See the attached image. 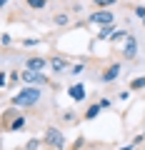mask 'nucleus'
<instances>
[{"mask_svg": "<svg viewBox=\"0 0 145 150\" xmlns=\"http://www.w3.org/2000/svg\"><path fill=\"white\" fill-rule=\"evenodd\" d=\"M23 45H25V48H33V45H40V40L38 38H30V40H23Z\"/></svg>", "mask_w": 145, "mask_h": 150, "instance_id": "nucleus-20", "label": "nucleus"}, {"mask_svg": "<svg viewBox=\"0 0 145 150\" xmlns=\"http://www.w3.org/2000/svg\"><path fill=\"white\" fill-rule=\"evenodd\" d=\"M133 148H135V145L130 143V145H125V148H120V150H133Z\"/></svg>", "mask_w": 145, "mask_h": 150, "instance_id": "nucleus-28", "label": "nucleus"}, {"mask_svg": "<svg viewBox=\"0 0 145 150\" xmlns=\"http://www.w3.org/2000/svg\"><path fill=\"white\" fill-rule=\"evenodd\" d=\"M100 103V108H110V100H108V98H103V100H98Z\"/></svg>", "mask_w": 145, "mask_h": 150, "instance_id": "nucleus-27", "label": "nucleus"}, {"mask_svg": "<svg viewBox=\"0 0 145 150\" xmlns=\"http://www.w3.org/2000/svg\"><path fill=\"white\" fill-rule=\"evenodd\" d=\"M93 3L98 5V10H108V8H110V5H115L118 0H93Z\"/></svg>", "mask_w": 145, "mask_h": 150, "instance_id": "nucleus-16", "label": "nucleus"}, {"mask_svg": "<svg viewBox=\"0 0 145 150\" xmlns=\"http://www.w3.org/2000/svg\"><path fill=\"white\" fill-rule=\"evenodd\" d=\"M0 43H3V45H10L13 38H10V35H3V38H0Z\"/></svg>", "mask_w": 145, "mask_h": 150, "instance_id": "nucleus-24", "label": "nucleus"}, {"mask_svg": "<svg viewBox=\"0 0 145 150\" xmlns=\"http://www.w3.org/2000/svg\"><path fill=\"white\" fill-rule=\"evenodd\" d=\"M68 95L73 98L75 103H83V100H85V85H70L68 88Z\"/></svg>", "mask_w": 145, "mask_h": 150, "instance_id": "nucleus-8", "label": "nucleus"}, {"mask_svg": "<svg viewBox=\"0 0 145 150\" xmlns=\"http://www.w3.org/2000/svg\"><path fill=\"white\" fill-rule=\"evenodd\" d=\"M70 23V18L65 15V13H58V15H55V25H68Z\"/></svg>", "mask_w": 145, "mask_h": 150, "instance_id": "nucleus-18", "label": "nucleus"}, {"mask_svg": "<svg viewBox=\"0 0 145 150\" xmlns=\"http://www.w3.org/2000/svg\"><path fill=\"white\" fill-rule=\"evenodd\" d=\"M145 88V75H140V78H133L130 80V90H143Z\"/></svg>", "mask_w": 145, "mask_h": 150, "instance_id": "nucleus-13", "label": "nucleus"}, {"mask_svg": "<svg viewBox=\"0 0 145 150\" xmlns=\"http://www.w3.org/2000/svg\"><path fill=\"white\" fill-rule=\"evenodd\" d=\"M120 70H123V65H120V63H110V65H108V68L100 73V83H103V85H108V83L118 80Z\"/></svg>", "mask_w": 145, "mask_h": 150, "instance_id": "nucleus-4", "label": "nucleus"}, {"mask_svg": "<svg viewBox=\"0 0 145 150\" xmlns=\"http://www.w3.org/2000/svg\"><path fill=\"white\" fill-rule=\"evenodd\" d=\"M110 35H113V25H103L100 33H98V40H108Z\"/></svg>", "mask_w": 145, "mask_h": 150, "instance_id": "nucleus-14", "label": "nucleus"}, {"mask_svg": "<svg viewBox=\"0 0 145 150\" xmlns=\"http://www.w3.org/2000/svg\"><path fill=\"white\" fill-rule=\"evenodd\" d=\"M83 70H85V65L80 63V65H73V68H70V73H73V75H80Z\"/></svg>", "mask_w": 145, "mask_h": 150, "instance_id": "nucleus-21", "label": "nucleus"}, {"mask_svg": "<svg viewBox=\"0 0 145 150\" xmlns=\"http://www.w3.org/2000/svg\"><path fill=\"white\" fill-rule=\"evenodd\" d=\"M5 75H8V73H0V88L8 85V78H5Z\"/></svg>", "mask_w": 145, "mask_h": 150, "instance_id": "nucleus-25", "label": "nucleus"}, {"mask_svg": "<svg viewBox=\"0 0 145 150\" xmlns=\"http://www.w3.org/2000/svg\"><path fill=\"white\" fill-rule=\"evenodd\" d=\"M45 65H48V60L40 58V55H33V58L25 60V70H33V73H43Z\"/></svg>", "mask_w": 145, "mask_h": 150, "instance_id": "nucleus-7", "label": "nucleus"}, {"mask_svg": "<svg viewBox=\"0 0 145 150\" xmlns=\"http://www.w3.org/2000/svg\"><path fill=\"white\" fill-rule=\"evenodd\" d=\"M28 8H33V10H43L45 5H48V0H25Z\"/></svg>", "mask_w": 145, "mask_h": 150, "instance_id": "nucleus-15", "label": "nucleus"}, {"mask_svg": "<svg viewBox=\"0 0 145 150\" xmlns=\"http://www.w3.org/2000/svg\"><path fill=\"white\" fill-rule=\"evenodd\" d=\"M15 115H20V112H18V108H15V105H13V108H8V110L3 112V118H0V128L5 130V128H8V123H10V120L15 118Z\"/></svg>", "mask_w": 145, "mask_h": 150, "instance_id": "nucleus-11", "label": "nucleus"}, {"mask_svg": "<svg viewBox=\"0 0 145 150\" xmlns=\"http://www.w3.org/2000/svg\"><path fill=\"white\" fill-rule=\"evenodd\" d=\"M43 98V93H40V88L38 85H28V88H23L18 95H13V105L15 108H33L35 103Z\"/></svg>", "mask_w": 145, "mask_h": 150, "instance_id": "nucleus-1", "label": "nucleus"}, {"mask_svg": "<svg viewBox=\"0 0 145 150\" xmlns=\"http://www.w3.org/2000/svg\"><path fill=\"white\" fill-rule=\"evenodd\" d=\"M5 3H8V0H0V8H3V5H5Z\"/></svg>", "mask_w": 145, "mask_h": 150, "instance_id": "nucleus-29", "label": "nucleus"}, {"mask_svg": "<svg viewBox=\"0 0 145 150\" xmlns=\"http://www.w3.org/2000/svg\"><path fill=\"white\" fill-rule=\"evenodd\" d=\"M20 80L23 83H28V85H48V78H45L43 73H33V70H25L23 68V73H20Z\"/></svg>", "mask_w": 145, "mask_h": 150, "instance_id": "nucleus-3", "label": "nucleus"}, {"mask_svg": "<svg viewBox=\"0 0 145 150\" xmlns=\"http://www.w3.org/2000/svg\"><path fill=\"white\" fill-rule=\"evenodd\" d=\"M135 15L143 20V18H145V5H138V8H135Z\"/></svg>", "mask_w": 145, "mask_h": 150, "instance_id": "nucleus-22", "label": "nucleus"}, {"mask_svg": "<svg viewBox=\"0 0 145 150\" xmlns=\"http://www.w3.org/2000/svg\"><path fill=\"white\" fill-rule=\"evenodd\" d=\"M38 148H40V140H38V138L28 140V145H25V150H38Z\"/></svg>", "mask_w": 145, "mask_h": 150, "instance_id": "nucleus-19", "label": "nucleus"}, {"mask_svg": "<svg viewBox=\"0 0 145 150\" xmlns=\"http://www.w3.org/2000/svg\"><path fill=\"white\" fill-rule=\"evenodd\" d=\"M125 35H128V30H113V35L108 38V40H113V43H118V40H125Z\"/></svg>", "mask_w": 145, "mask_h": 150, "instance_id": "nucleus-17", "label": "nucleus"}, {"mask_svg": "<svg viewBox=\"0 0 145 150\" xmlns=\"http://www.w3.org/2000/svg\"><path fill=\"white\" fill-rule=\"evenodd\" d=\"M18 78H20V73H18V70H13V73H10V83H15Z\"/></svg>", "mask_w": 145, "mask_h": 150, "instance_id": "nucleus-26", "label": "nucleus"}, {"mask_svg": "<svg viewBox=\"0 0 145 150\" xmlns=\"http://www.w3.org/2000/svg\"><path fill=\"white\" fill-rule=\"evenodd\" d=\"M100 110H103V108H100V103H93V105H90V108L85 110V115H83V118H85V120H95V118H98V112H100Z\"/></svg>", "mask_w": 145, "mask_h": 150, "instance_id": "nucleus-12", "label": "nucleus"}, {"mask_svg": "<svg viewBox=\"0 0 145 150\" xmlns=\"http://www.w3.org/2000/svg\"><path fill=\"white\" fill-rule=\"evenodd\" d=\"M143 23H145V18H143Z\"/></svg>", "mask_w": 145, "mask_h": 150, "instance_id": "nucleus-30", "label": "nucleus"}, {"mask_svg": "<svg viewBox=\"0 0 145 150\" xmlns=\"http://www.w3.org/2000/svg\"><path fill=\"white\" fill-rule=\"evenodd\" d=\"M88 20H90V23H98V25L103 28V25H113L115 15H113L110 10H95V13H93L90 18H88Z\"/></svg>", "mask_w": 145, "mask_h": 150, "instance_id": "nucleus-6", "label": "nucleus"}, {"mask_svg": "<svg viewBox=\"0 0 145 150\" xmlns=\"http://www.w3.org/2000/svg\"><path fill=\"white\" fill-rule=\"evenodd\" d=\"M123 58L125 60H135L138 58V40H135V35H125V45H123Z\"/></svg>", "mask_w": 145, "mask_h": 150, "instance_id": "nucleus-5", "label": "nucleus"}, {"mask_svg": "<svg viewBox=\"0 0 145 150\" xmlns=\"http://www.w3.org/2000/svg\"><path fill=\"white\" fill-rule=\"evenodd\" d=\"M68 65H70V63H68L65 58H58V55H55V58H50V68H53V73H58V75L63 73Z\"/></svg>", "mask_w": 145, "mask_h": 150, "instance_id": "nucleus-10", "label": "nucleus"}, {"mask_svg": "<svg viewBox=\"0 0 145 150\" xmlns=\"http://www.w3.org/2000/svg\"><path fill=\"white\" fill-rule=\"evenodd\" d=\"M25 123H28V120H25V115H15V118H13L10 120V123H8V133H18V130H23V128H25Z\"/></svg>", "mask_w": 145, "mask_h": 150, "instance_id": "nucleus-9", "label": "nucleus"}, {"mask_svg": "<svg viewBox=\"0 0 145 150\" xmlns=\"http://www.w3.org/2000/svg\"><path fill=\"white\" fill-rule=\"evenodd\" d=\"M43 143L48 145V148H53V150H63V148H65V135H63V130H60V128H48V130H45Z\"/></svg>", "mask_w": 145, "mask_h": 150, "instance_id": "nucleus-2", "label": "nucleus"}, {"mask_svg": "<svg viewBox=\"0 0 145 150\" xmlns=\"http://www.w3.org/2000/svg\"><path fill=\"white\" fill-rule=\"evenodd\" d=\"M83 143H85V140H83V138H78L75 143H73V150H80V148H83Z\"/></svg>", "mask_w": 145, "mask_h": 150, "instance_id": "nucleus-23", "label": "nucleus"}]
</instances>
